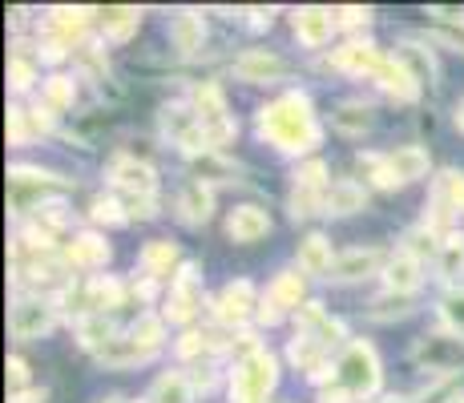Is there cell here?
I'll list each match as a JSON object with an SVG mask.
<instances>
[{
    "mask_svg": "<svg viewBox=\"0 0 464 403\" xmlns=\"http://www.w3.org/2000/svg\"><path fill=\"white\" fill-rule=\"evenodd\" d=\"M255 130L258 138L271 141L283 154H311L324 141V130H319L311 101L303 93H283L275 101H266L255 118Z\"/></svg>",
    "mask_w": 464,
    "mask_h": 403,
    "instance_id": "cell-1",
    "label": "cell"
},
{
    "mask_svg": "<svg viewBox=\"0 0 464 403\" xmlns=\"http://www.w3.org/2000/svg\"><path fill=\"white\" fill-rule=\"evenodd\" d=\"M380 379H383V371H380L376 347L363 343V339H352L335 360V383L352 391L355 399H372L380 391Z\"/></svg>",
    "mask_w": 464,
    "mask_h": 403,
    "instance_id": "cell-2",
    "label": "cell"
},
{
    "mask_svg": "<svg viewBox=\"0 0 464 403\" xmlns=\"http://www.w3.org/2000/svg\"><path fill=\"white\" fill-rule=\"evenodd\" d=\"M279 383V363H275L271 351H258L251 360H238L235 375H230V399L235 403H255L266 399Z\"/></svg>",
    "mask_w": 464,
    "mask_h": 403,
    "instance_id": "cell-3",
    "label": "cell"
},
{
    "mask_svg": "<svg viewBox=\"0 0 464 403\" xmlns=\"http://www.w3.org/2000/svg\"><path fill=\"white\" fill-rule=\"evenodd\" d=\"M53 322H57V302L41 299V294H24V299L13 302L8 311V335L16 343H33V339L49 335Z\"/></svg>",
    "mask_w": 464,
    "mask_h": 403,
    "instance_id": "cell-4",
    "label": "cell"
},
{
    "mask_svg": "<svg viewBox=\"0 0 464 403\" xmlns=\"http://www.w3.org/2000/svg\"><path fill=\"white\" fill-rule=\"evenodd\" d=\"M162 130H166V138L174 141L178 149H182L186 158H202V154H210V146H207V130H202V121H198V113H194V105H186V101H174V105H166L162 110Z\"/></svg>",
    "mask_w": 464,
    "mask_h": 403,
    "instance_id": "cell-5",
    "label": "cell"
},
{
    "mask_svg": "<svg viewBox=\"0 0 464 403\" xmlns=\"http://www.w3.org/2000/svg\"><path fill=\"white\" fill-rule=\"evenodd\" d=\"M8 190H13V210L24 214L33 202H44V194L69 190V182L49 174V169H37V166H13L8 169Z\"/></svg>",
    "mask_w": 464,
    "mask_h": 403,
    "instance_id": "cell-6",
    "label": "cell"
},
{
    "mask_svg": "<svg viewBox=\"0 0 464 403\" xmlns=\"http://www.w3.org/2000/svg\"><path fill=\"white\" fill-rule=\"evenodd\" d=\"M202 307V294H198V266L194 263H182V271H178L174 286H169V302L162 311L166 322H190L198 315Z\"/></svg>",
    "mask_w": 464,
    "mask_h": 403,
    "instance_id": "cell-7",
    "label": "cell"
},
{
    "mask_svg": "<svg viewBox=\"0 0 464 403\" xmlns=\"http://www.w3.org/2000/svg\"><path fill=\"white\" fill-rule=\"evenodd\" d=\"M416 363L428 371H460L464 367V339L460 335H424L412 351Z\"/></svg>",
    "mask_w": 464,
    "mask_h": 403,
    "instance_id": "cell-8",
    "label": "cell"
},
{
    "mask_svg": "<svg viewBox=\"0 0 464 403\" xmlns=\"http://www.w3.org/2000/svg\"><path fill=\"white\" fill-rule=\"evenodd\" d=\"M258 311V294H255V283L251 279H235L222 286V294L214 299V319L227 322V327H238L246 322Z\"/></svg>",
    "mask_w": 464,
    "mask_h": 403,
    "instance_id": "cell-9",
    "label": "cell"
},
{
    "mask_svg": "<svg viewBox=\"0 0 464 403\" xmlns=\"http://www.w3.org/2000/svg\"><path fill=\"white\" fill-rule=\"evenodd\" d=\"M110 178L121 194H130V198H154V190H158L154 166H150V161H138V158H113Z\"/></svg>",
    "mask_w": 464,
    "mask_h": 403,
    "instance_id": "cell-10",
    "label": "cell"
},
{
    "mask_svg": "<svg viewBox=\"0 0 464 403\" xmlns=\"http://www.w3.org/2000/svg\"><path fill=\"white\" fill-rule=\"evenodd\" d=\"M380 266H388V254H383V250H376V246H355V250H343V254H335L327 279H335V283H360V279H368V274H376Z\"/></svg>",
    "mask_w": 464,
    "mask_h": 403,
    "instance_id": "cell-11",
    "label": "cell"
},
{
    "mask_svg": "<svg viewBox=\"0 0 464 403\" xmlns=\"http://www.w3.org/2000/svg\"><path fill=\"white\" fill-rule=\"evenodd\" d=\"M291 24H295V37L307 44V49H324V44L332 41V33L339 29V24H335V8H319V5L299 8V13L291 16Z\"/></svg>",
    "mask_w": 464,
    "mask_h": 403,
    "instance_id": "cell-12",
    "label": "cell"
},
{
    "mask_svg": "<svg viewBox=\"0 0 464 403\" xmlns=\"http://www.w3.org/2000/svg\"><path fill=\"white\" fill-rule=\"evenodd\" d=\"M235 77L246 81V85H263V81H283L287 77V61L279 53L266 49H246L243 57L235 61Z\"/></svg>",
    "mask_w": 464,
    "mask_h": 403,
    "instance_id": "cell-13",
    "label": "cell"
},
{
    "mask_svg": "<svg viewBox=\"0 0 464 403\" xmlns=\"http://www.w3.org/2000/svg\"><path fill=\"white\" fill-rule=\"evenodd\" d=\"M65 263L77 266V271H97V266L110 263V242L102 235H93V230H82V235H73V242L65 246Z\"/></svg>",
    "mask_w": 464,
    "mask_h": 403,
    "instance_id": "cell-14",
    "label": "cell"
},
{
    "mask_svg": "<svg viewBox=\"0 0 464 403\" xmlns=\"http://www.w3.org/2000/svg\"><path fill=\"white\" fill-rule=\"evenodd\" d=\"M383 61H388V57H383V53H380L372 41H352V44H343V49H335L332 65H335V69H347V73H368V77H376Z\"/></svg>",
    "mask_w": 464,
    "mask_h": 403,
    "instance_id": "cell-15",
    "label": "cell"
},
{
    "mask_svg": "<svg viewBox=\"0 0 464 403\" xmlns=\"http://www.w3.org/2000/svg\"><path fill=\"white\" fill-rule=\"evenodd\" d=\"M227 235L235 242H258L271 235V218L263 206H235L227 218Z\"/></svg>",
    "mask_w": 464,
    "mask_h": 403,
    "instance_id": "cell-16",
    "label": "cell"
},
{
    "mask_svg": "<svg viewBox=\"0 0 464 403\" xmlns=\"http://www.w3.org/2000/svg\"><path fill=\"white\" fill-rule=\"evenodd\" d=\"M368 206V190H363L355 178H339V182L327 186L324 198V214H335V218H347V214H360Z\"/></svg>",
    "mask_w": 464,
    "mask_h": 403,
    "instance_id": "cell-17",
    "label": "cell"
},
{
    "mask_svg": "<svg viewBox=\"0 0 464 403\" xmlns=\"http://www.w3.org/2000/svg\"><path fill=\"white\" fill-rule=\"evenodd\" d=\"M169 41H174V49L182 53V57H194V53L202 49V41H207V21H202L194 8H182V13L169 21Z\"/></svg>",
    "mask_w": 464,
    "mask_h": 403,
    "instance_id": "cell-18",
    "label": "cell"
},
{
    "mask_svg": "<svg viewBox=\"0 0 464 403\" xmlns=\"http://www.w3.org/2000/svg\"><path fill=\"white\" fill-rule=\"evenodd\" d=\"M420 271H424L420 258H412V254H404V250H396V254L388 258V266H383V283H388L392 294H412L416 286H420V279H424Z\"/></svg>",
    "mask_w": 464,
    "mask_h": 403,
    "instance_id": "cell-19",
    "label": "cell"
},
{
    "mask_svg": "<svg viewBox=\"0 0 464 403\" xmlns=\"http://www.w3.org/2000/svg\"><path fill=\"white\" fill-rule=\"evenodd\" d=\"M178 214H182L186 226H202L214 214V190L207 182H186L182 194H178Z\"/></svg>",
    "mask_w": 464,
    "mask_h": 403,
    "instance_id": "cell-20",
    "label": "cell"
},
{
    "mask_svg": "<svg viewBox=\"0 0 464 403\" xmlns=\"http://www.w3.org/2000/svg\"><path fill=\"white\" fill-rule=\"evenodd\" d=\"M372 81H376V85H380L388 97H396V101H412V97L420 93V81H416L412 73H408V69L400 65L396 57H388V61H383V65H380V73L372 77Z\"/></svg>",
    "mask_w": 464,
    "mask_h": 403,
    "instance_id": "cell-21",
    "label": "cell"
},
{
    "mask_svg": "<svg viewBox=\"0 0 464 403\" xmlns=\"http://www.w3.org/2000/svg\"><path fill=\"white\" fill-rule=\"evenodd\" d=\"M388 166H392V174H396V182L408 186V182H416V178H424L432 161H428L424 146H400L388 154Z\"/></svg>",
    "mask_w": 464,
    "mask_h": 403,
    "instance_id": "cell-22",
    "label": "cell"
},
{
    "mask_svg": "<svg viewBox=\"0 0 464 403\" xmlns=\"http://www.w3.org/2000/svg\"><path fill=\"white\" fill-rule=\"evenodd\" d=\"M146 360H154V351H146V347H141L130 331L97 351V363H105V367H133V363H146Z\"/></svg>",
    "mask_w": 464,
    "mask_h": 403,
    "instance_id": "cell-23",
    "label": "cell"
},
{
    "mask_svg": "<svg viewBox=\"0 0 464 403\" xmlns=\"http://www.w3.org/2000/svg\"><path fill=\"white\" fill-rule=\"evenodd\" d=\"M396 61L408 69L420 85H436V61H432V49H424L420 41H404L396 44Z\"/></svg>",
    "mask_w": 464,
    "mask_h": 403,
    "instance_id": "cell-24",
    "label": "cell"
},
{
    "mask_svg": "<svg viewBox=\"0 0 464 403\" xmlns=\"http://www.w3.org/2000/svg\"><path fill=\"white\" fill-rule=\"evenodd\" d=\"M141 24V8L133 5H113V8H102V33L110 41H130Z\"/></svg>",
    "mask_w": 464,
    "mask_h": 403,
    "instance_id": "cell-25",
    "label": "cell"
},
{
    "mask_svg": "<svg viewBox=\"0 0 464 403\" xmlns=\"http://www.w3.org/2000/svg\"><path fill=\"white\" fill-rule=\"evenodd\" d=\"M332 263H335L332 242H327L324 235H307L299 242V271L303 274H327Z\"/></svg>",
    "mask_w": 464,
    "mask_h": 403,
    "instance_id": "cell-26",
    "label": "cell"
},
{
    "mask_svg": "<svg viewBox=\"0 0 464 403\" xmlns=\"http://www.w3.org/2000/svg\"><path fill=\"white\" fill-rule=\"evenodd\" d=\"M150 403H194V379L182 371H166L154 379Z\"/></svg>",
    "mask_w": 464,
    "mask_h": 403,
    "instance_id": "cell-27",
    "label": "cell"
},
{
    "mask_svg": "<svg viewBox=\"0 0 464 403\" xmlns=\"http://www.w3.org/2000/svg\"><path fill=\"white\" fill-rule=\"evenodd\" d=\"M194 113H198V121H202V130L214 121H227L230 113H227V97H222V89L214 85V81H202L198 89H194Z\"/></svg>",
    "mask_w": 464,
    "mask_h": 403,
    "instance_id": "cell-28",
    "label": "cell"
},
{
    "mask_svg": "<svg viewBox=\"0 0 464 403\" xmlns=\"http://www.w3.org/2000/svg\"><path fill=\"white\" fill-rule=\"evenodd\" d=\"M178 263V246L169 238H154L141 246V271L150 274V279H162V274H169V266Z\"/></svg>",
    "mask_w": 464,
    "mask_h": 403,
    "instance_id": "cell-29",
    "label": "cell"
},
{
    "mask_svg": "<svg viewBox=\"0 0 464 403\" xmlns=\"http://www.w3.org/2000/svg\"><path fill=\"white\" fill-rule=\"evenodd\" d=\"M77 339H82L85 351L97 355L105 343H113V339H118V331H113L110 315H85V319H77Z\"/></svg>",
    "mask_w": 464,
    "mask_h": 403,
    "instance_id": "cell-30",
    "label": "cell"
},
{
    "mask_svg": "<svg viewBox=\"0 0 464 403\" xmlns=\"http://www.w3.org/2000/svg\"><path fill=\"white\" fill-rule=\"evenodd\" d=\"M266 299H271L275 307L283 311V315H287L291 307L299 311V307H303V274H299V271H283L279 279L271 283V291H266Z\"/></svg>",
    "mask_w": 464,
    "mask_h": 403,
    "instance_id": "cell-31",
    "label": "cell"
},
{
    "mask_svg": "<svg viewBox=\"0 0 464 403\" xmlns=\"http://www.w3.org/2000/svg\"><path fill=\"white\" fill-rule=\"evenodd\" d=\"M85 8H49V24H53V33L57 37L53 41H61V44H69V41H77L85 33Z\"/></svg>",
    "mask_w": 464,
    "mask_h": 403,
    "instance_id": "cell-32",
    "label": "cell"
},
{
    "mask_svg": "<svg viewBox=\"0 0 464 403\" xmlns=\"http://www.w3.org/2000/svg\"><path fill=\"white\" fill-rule=\"evenodd\" d=\"M324 198H327V190H315V186H291V198H287V210H291V218L303 222V218H315L319 210H324Z\"/></svg>",
    "mask_w": 464,
    "mask_h": 403,
    "instance_id": "cell-33",
    "label": "cell"
},
{
    "mask_svg": "<svg viewBox=\"0 0 464 403\" xmlns=\"http://www.w3.org/2000/svg\"><path fill=\"white\" fill-rule=\"evenodd\" d=\"M436 266H440V279H460L464 274V235H444L440 238Z\"/></svg>",
    "mask_w": 464,
    "mask_h": 403,
    "instance_id": "cell-34",
    "label": "cell"
},
{
    "mask_svg": "<svg viewBox=\"0 0 464 403\" xmlns=\"http://www.w3.org/2000/svg\"><path fill=\"white\" fill-rule=\"evenodd\" d=\"M194 182H235V161H227V158H218V154H202V158H194Z\"/></svg>",
    "mask_w": 464,
    "mask_h": 403,
    "instance_id": "cell-35",
    "label": "cell"
},
{
    "mask_svg": "<svg viewBox=\"0 0 464 403\" xmlns=\"http://www.w3.org/2000/svg\"><path fill=\"white\" fill-rule=\"evenodd\" d=\"M332 121H335V130L339 133H363L372 125V110L363 101H343L339 110L332 113Z\"/></svg>",
    "mask_w": 464,
    "mask_h": 403,
    "instance_id": "cell-36",
    "label": "cell"
},
{
    "mask_svg": "<svg viewBox=\"0 0 464 403\" xmlns=\"http://www.w3.org/2000/svg\"><path fill=\"white\" fill-rule=\"evenodd\" d=\"M130 335L138 339L146 351L158 355V347H162V339H166V319L162 315H138V322L130 327Z\"/></svg>",
    "mask_w": 464,
    "mask_h": 403,
    "instance_id": "cell-37",
    "label": "cell"
},
{
    "mask_svg": "<svg viewBox=\"0 0 464 403\" xmlns=\"http://www.w3.org/2000/svg\"><path fill=\"white\" fill-rule=\"evenodd\" d=\"M355 166H360V174H368L380 190H396L400 186L396 174H392V166H388V154H360L355 158Z\"/></svg>",
    "mask_w": 464,
    "mask_h": 403,
    "instance_id": "cell-38",
    "label": "cell"
},
{
    "mask_svg": "<svg viewBox=\"0 0 464 403\" xmlns=\"http://www.w3.org/2000/svg\"><path fill=\"white\" fill-rule=\"evenodd\" d=\"M436 198H444L452 206V214H464V174L460 169H444L440 178H436Z\"/></svg>",
    "mask_w": 464,
    "mask_h": 403,
    "instance_id": "cell-39",
    "label": "cell"
},
{
    "mask_svg": "<svg viewBox=\"0 0 464 403\" xmlns=\"http://www.w3.org/2000/svg\"><path fill=\"white\" fill-rule=\"evenodd\" d=\"M404 254H412V258H436L440 254V242H436V230H428V226H416V230H408L404 235Z\"/></svg>",
    "mask_w": 464,
    "mask_h": 403,
    "instance_id": "cell-40",
    "label": "cell"
},
{
    "mask_svg": "<svg viewBox=\"0 0 464 403\" xmlns=\"http://www.w3.org/2000/svg\"><path fill=\"white\" fill-rule=\"evenodd\" d=\"M440 319H444V327H449V335L464 339V286H457V291H449L440 299Z\"/></svg>",
    "mask_w": 464,
    "mask_h": 403,
    "instance_id": "cell-41",
    "label": "cell"
},
{
    "mask_svg": "<svg viewBox=\"0 0 464 403\" xmlns=\"http://www.w3.org/2000/svg\"><path fill=\"white\" fill-rule=\"evenodd\" d=\"M44 105H49L53 113H61V110H69L73 105V77H49L44 81Z\"/></svg>",
    "mask_w": 464,
    "mask_h": 403,
    "instance_id": "cell-42",
    "label": "cell"
},
{
    "mask_svg": "<svg viewBox=\"0 0 464 403\" xmlns=\"http://www.w3.org/2000/svg\"><path fill=\"white\" fill-rule=\"evenodd\" d=\"M16 49H21V53H13V61H8V81H13L16 93H24V89H33V81H37V69H33L24 44H16Z\"/></svg>",
    "mask_w": 464,
    "mask_h": 403,
    "instance_id": "cell-43",
    "label": "cell"
},
{
    "mask_svg": "<svg viewBox=\"0 0 464 403\" xmlns=\"http://www.w3.org/2000/svg\"><path fill=\"white\" fill-rule=\"evenodd\" d=\"M408 311H412V302H408V294H380L376 302H372V319L388 322V319H404Z\"/></svg>",
    "mask_w": 464,
    "mask_h": 403,
    "instance_id": "cell-44",
    "label": "cell"
},
{
    "mask_svg": "<svg viewBox=\"0 0 464 403\" xmlns=\"http://www.w3.org/2000/svg\"><path fill=\"white\" fill-rule=\"evenodd\" d=\"M89 218L105 222V226H121V222H130V214H126V206H121L118 198H93V206H89Z\"/></svg>",
    "mask_w": 464,
    "mask_h": 403,
    "instance_id": "cell-45",
    "label": "cell"
},
{
    "mask_svg": "<svg viewBox=\"0 0 464 403\" xmlns=\"http://www.w3.org/2000/svg\"><path fill=\"white\" fill-rule=\"evenodd\" d=\"M33 133H29V113L21 110V105H8V141L13 146H24Z\"/></svg>",
    "mask_w": 464,
    "mask_h": 403,
    "instance_id": "cell-46",
    "label": "cell"
},
{
    "mask_svg": "<svg viewBox=\"0 0 464 403\" xmlns=\"http://www.w3.org/2000/svg\"><path fill=\"white\" fill-rule=\"evenodd\" d=\"M295 182H299V186H315V190H327V186H332V182H327V166H324L319 158H315V161H307V166L299 169Z\"/></svg>",
    "mask_w": 464,
    "mask_h": 403,
    "instance_id": "cell-47",
    "label": "cell"
},
{
    "mask_svg": "<svg viewBox=\"0 0 464 403\" xmlns=\"http://www.w3.org/2000/svg\"><path fill=\"white\" fill-rule=\"evenodd\" d=\"M372 21V8H360V5H347V8H335V24L343 29H360V24Z\"/></svg>",
    "mask_w": 464,
    "mask_h": 403,
    "instance_id": "cell-48",
    "label": "cell"
},
{
    "mask_svg": "<svg viewBox=\"0 0 464 403\" xmlns=\"http://www.w3.org/2000/svg\"><path fill=\"white\" fill-rule=\"evenodd\" d=\"M121 206H126L130 218H154L158 214V198H130V194H121Z\"/></svg>",
    "mask_w": 464,
    "mask_h": 403,
    "instance_id": "cell-49",
    "label": "cell"
},
{
    "mask_svg": "<svg viewBox=\"0 0 464 403\" xmlns=\"http://www.w3.org/2000/svg\"><path fill=\"white\" fill-rule=\"evenodd\" d=\"M8 383H13L16 391H24V383H29V363H24L21 355H8Z\"/></svg>",
    "mask_w": 464,
    "mask_h": 403,
    "instance_id": "cell-50",
    "label": "cell"
},
{
    "mask_svg": "<svg viewBox=\"0 0 464 403\" xmlns=\"http://www.w3.org/2000/svg\"><path fill=\"white\" fill-rule=\"evenodd\" d=\"M255 319L263 322V327H275V322L283 319V311L275 307V302H271V299H266V294H263V299H258V311H255Z\"/></svg>",
    "mask_w": 464,
    "mask_h": 403,
    "instance_id": "cell-51",
    "label": "cell"
},
{
    "mask_svg": "<svg viewBox=\"0 0 464 403\" xmlns=\"http://www.w3.org/2000/svg\"><path fill=\"white\" fill-rule=\"evenodd\" d=\"M319 403H360V399H355L347 388H339V383H332V388L319 391Z\"/></svg>",
    "mask_w": 464,
    "mask_h": 403,
    "instance_id": "cell-52",
    "label": "cell"
},
{
    "mask_svg": "<svg viewBox=\"0 0 464 403\" xmlns=\"http://www.w3.org/2000/svg\"><path fill=\"white\" fill-rule=\"evenodd\" d=\"M8 403H49V391L44 388H24V391H13Z\"/></svg>",
    "mask_w": 464,
    "mask_h": 403,
    "instance_id": "cell-53",
    "label": "cell"
},
{
    "mask_svg": "<svg viewBox=\"0 0 464 403\" xmlns=\"http://www.w3.org/2000/svg\"><path fill=\"white\" fill-rule=\"evenodd\" d=\"M444 41H449V44H457V49L464 53V24H460V29H444Z\"/></svg>",
    "mask_w": 464,
    "mask_h": 403,
    "instance_id": "cell-54",
    "label": "cell"
},
{
    "mask_svg": "<svg viewBox=\"0 0 464 403\" xmlns=\"http://www.w3.org/2000/svg\"><path fill=\"white\" fill-rule=\"evenodd\" d=\"M376 403H412V399H404V396H383V399H376Z\"/></svg>",
    "mask_w": 464,
    "mask_h": 403,
    "instance_id": "cell-55",
    "label": "cell"
},
{
    "mask_svg": "<svg viewBox=\"0 0 464 403\" xmlns=\"http://www.w3.org/2000/svg\"><path fill=\"white\" fill-rule=\"evenodd\" d=\"M457 130H460V133H464V101H460V105H457Z\"/></svg>",
    "mask_w": 464,
    "mask_h": 403,
    "instance_id": "cell-56",
    "label": "cell"
},
{
    "mask_svg": "<svg viewBox=\"0 0 464 403\" xmlns=\"http://www.w3.org/2000/svg\"><path fill=\"white\" fill-rule=\"evenodd\" d=\"M105 403H121V399H105Z\"/></svg>",
    "mask_w": 464,
    "mask_h": 403,
    "instance_id": "cell-57",
    "label": "cell"
},
{
    "mask_svg": "<svg viewBox=\"0 0 464 403\" xmlns=\"http://www.w3.org/2000/svg\"><path fill=\"white\" fill-rule=\"evenodd\" d=\"M255 403H266V399H255Z\"/></svg>",
    "mask_w": 464,
    "mask_h": 403,
    "instance_id": "cell-58",
    "label": "cell"
},
{
    "mask_svg": "<svg viewBox=\"0 0 464 403\" xmlns=\"http://www.w3.org/2000/svg\"><path fill=\"white\" fill-rule=\"evenodd\" d=\"M457 403H464V399H457Z\"/></svg>",
    "mask_w": 464,
    "mask_h": 403,
    "instance_id": "cell-59",
    "label": "cell"
}]
</instances>
